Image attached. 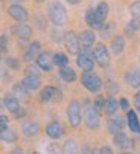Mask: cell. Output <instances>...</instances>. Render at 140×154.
Masks as SVG:
<instances>
[{"label":"cell","instance_id":"obj_1","mask_svg":"<svg viewBox=\"0 0 140 154\" xmlns=\"http://www.w3.org/2000/svg\"><path fill=\"white\" fill-rule=\"evenodd\" d=\"M47 15H49V20L52 21L56 28L64 26L67 23V18H68L67 9H65V6L59 2V0H53V2L49 5Z\"/></svg>","mask_w":140,"mask_h":154},{"label":"cell","instance_id":"obj_2","mask_svg":"<svg viewBox=\"0 0 140 154\" xmlns=\"http://www.w3.org/2000/svg\"><path fill=\"white\" fill-rule=\"evenodd\" d=\"M81 84L84 85V89H87L91 93H98L102 89V79L98 73H95L93 70L90 72H84L81 75Z\"/></svg>","mask_w":140,"mask_h":154},{"label":"cell","instance_id":"obj_3","mask_svg":"<svg viewBox=\"0 0 140 154\" xmlns=\"http://www.w3.org/2000/svg\"><path fill=\"white\" fill-rule=\"evenodd\" d=\"M81 112H82V119L87 125V128L90 130H96L99 127V113L95 110V107H93L91 102H85L84 107L81 108Z\"/></svg>","mask_w":140,"mask_h":154},{"label":"cell","instance_id":"obj_4","mask_svg":"<svg viewBox=\"0 0 140 154\" xmlns=\"http://www.w3.org/2000/svg\"><path fill=\"white\" fill-rule=\"evenodd\" d=\"M67 119L68 124L73 128H78L82 121V112H81V104L76 99H72L67 105Z\"/></svg>","mask_w":140,"mask_h":154},{"label":"cell","instance_id":"obj_5","mask_svg":"<svg viewBox=\"0 0 140 154\" xmlns=\"http://www.w3.org/2000/svg\"><path fill=\"white\" fill-rule=\"evenodd\" d=\"M91 55H93V60H95V64H98L99 67H107L110 64V51L104 43H98L95 49H93Z\"/></svg>","mask_w":140,"mask_h":154},{"label":"cell","instance_id":"obj_6","mask_svg":"<svg viewBox=\"0 0 140 154\" xmlns=\"http://www.w3.org/2000/svg\"><path fill=\"white\" fill-rule=\"evenodd\" d=\"M62 41H64V46L65 49L73 54V55H78L81 52V45H79V37L76 32L73 31H67L62 34Z\"/></svg>","mask_w":140,"mask_h":154},{"label":"cell","instance_id":"obj_7","mask_svg":"<svg viewBox=\"0 0 140 154\" xmlns=\"http://www.w3.org/2000/svg\"><path fill=\"white\" fill-rule=\"evenodd\" d=\"M3 105L6 107V110L9 113H12V116H15V118L25 116V110L20 107V101L17 98H14L12 95H6L3 98Z\"/></svg>","mask_w":140,"mask_h":154},{"label":"cell","instance_id":"obj_8","mask_svg":"<svg viewBox=\"0 0 140 154\" xmlns=\"http://www.w3.org/2000/svg\"><path fill=\"white\" fill-rule=\"evenodd\" d=\"M8 15L11 18H14L17 23H26V20L29 18L28 9L25 6H21V5H17V3H14L8 8Z\"/></svg>","mask_w":140,"mask_h":154},{"label":"cell","instance_id":"obj_9","mask_svg":"<svg viewBox=\"0 0 140 154\" xmlns=\"http://www.w3.org/2000/svg\"><path fill=\"white\" fill-rule=\"evenodd\" d=\"M37 66L38 69L44 72H50L53 69V54L50 51H43L37 57Z\"/></svg>","mask_w":140,"mask_h":154},{"label":"cell","instance_id":"obj_10","mask_svg":"<svg viewBox=\"0 0 140 154\" xmlns=\"http://www.w3.org/2000/svg\"><path fill=\"white\" fill-rule=\"evenodd\" d=\"M76 64L84 70V72H90L95 67V60H93V55L88 51H81L76 55Z\"/></svg>","mask_w":140,"mask_h":154},{"label":"cell","instance_id":"obj_11","mask_svg":"<svg viewBox=\"0 0 140 154\" xmlns=\"http://www.w3.org/2000/svg\"><path fill=\"white\" fill-rule=\"evenodd\" d=\"M11 32L14 37H17L18 40H23V41H28L32 37V28L26 23H15L11 28Z\"/></svg>","mask_w":140,"mask_h":154},{"label":"cell","instance_id":"obj_12","mask_svg":"<svg viewBox=\"0 0 140 154\" xmlns=\"http://www.w3.org/2000/svg\"><path fill=\"white\" fill-rule=\"evenodd\" d=\"M108 12H110V6H108V3H107V2H99V3H98V6L95 8V17H96L98 31L104 26V23L107 21Z\"/></svg>","mask_w":140,"mask_h":154},{"label":"cell","instance_id":"obj_13","mask_svg":"<svg viewBox=\"0 0 140 154\" xmlns=\"http://www.w3.org/2000/svg\"><path fill=\"white\" fill-rule=\"evenodd\" d=\"M79 45L84 51H88L91 46H95V41H96V34L93 32L91 29H85L82 32H79Z\"/></svg>","mask_w":140,"mask_h":154},{"label":"cell","instance_id":"obj_14","mask_svg":"<svg viewBox=\"0 0 140 154\" xmlns=\"http://www.w3.org/2000/svg\"><path fill=\"white\" fill-rule=\"evenodd\" d=\"M41 43L40 41H31L29 43V46L25 49V54H23V60L25 61H28V63H31V61H34V60H37V57L40 55V52H41Z\"/></svg>","mask_w":140,"mask_h":154},{"label":"cell","instance_id":"obj_15","mask_svg":"<svg viewBox=\"0 0 140 154\" xmlns=\"http://www.w3.org/2000/svg\"><path fill=\"white\" fill-rule=\"evenodd\" d=\"M46 134H47L50 139H53V140H58L64 134V127L58 121H52L47 127H46Z\"/></svg>","mask_w":140,"mask_h":154},{"label":"cell","instance_id":"obj_16","mask_svg":"<svg viewBox=\"0 0 140 154\" xmlns=\"http://www.w3.org/2000/svg\"><path fill=\"white\" fill-rule=\"evenodd\" d=\"M61 93H59V90L56 89V87L46 85V87H43V89H41V92L38 95V99H40V102H50V101H53V98H56Z\"/></svg>","mask_w":140,"mask_h":154},{"label":"cell","instance_id":"obj_17","mask_svg":"<svg viewBox=\"0 0 140 154\" xmlns=\"http://www.w3.org/2000/svg\"><path fill=\"white\" fill-rule=\"evenodd\" d=\"M113 142H114L116 146L120 148V149H128V148H132V145H134L132 139L128 134H125L123 131H120V133H117V134H114Z\"/></svg>","mask_w":140,"mask_h":154},{"label":"cell","instance_id":"obj_18","mask_svg":"<svg viewBox=\"0 0 140 154\" xmlns=\"http://www.w3.org/2000/svg\"><path fill=\"white\" fill-rule=\"evenodd\" d=\"M123 125H125L123 119H122L120 116H116V115L110 116L108 121H107V128H108V131H110L111 134H117V133H120L122 128H123Z\"/></svg>","mask_w":140,"mask_h":154},{"label":"cell","instance_id":"obj_19","mask_svg":"<svg viewBox=\"0 0 140 154\" xmlns=\"http://www.w3.org/2000/svg\"><path fill=\"white\" fill-rule=\"evenodd\" d=\"M123 78L131 89H138L140 87V69H129Z\"/></svg>","mask_w":140,"mask_h":154},{"label":"cell","instance_id":"obj_20","mask_svg":"<svg viewBox=\"0 0 140 154\" xmlns=\"http://www.w3.org/2000/svg\"><path fill=\"white\" fill-rule=\"evenodd\" d=\"M21 131L26 137H35L40 133V125L35 121H26L21 124Z\"/></svg>","mask_w":140,"mask_h":154},{"label":"cell","instance_id":"obj_21","mask_svg":"<svg viewBox=\"0 0 140 154\" xmlns=\"http://www.w3.org/2000/svg\"><path fill=\"white\" fill-rule=\"evenodd\" d=\"M126 124L132 133L140 134V121H138V116L134 110H128L126 112Z\"/></svg>","mask_w":140,"mask_h":154},{"label":"cell","instance_id":"obj_22","mask_svg":"<svg viewBox=\"0 0 140 154\" xmlns=\"http://www.w3.org/2000/svg\"><path fill=\"white\" fill-rule=\"evenodd\" d=\"M110 48H111V52L114 55H120L125 49V37L123 35H114L111 43H110Z\"/></svg>","mask_w":140,"mask_h":154},{"label":"cell","instance_id":"obj_23","mask_svg":"<svg viewBox=\"0 0 140 154\" xmlns=\"http://www.w3.org/2000/svg\"><path fill=\"white\" fill-rule=\"evenodd\" d=\"M21 84L26 87L29 92L37 90L41 85V76H34V75H25V78L21 79Z\"/></svg>","mask_w":140,"mask_h":154},{"label":"cell","instance_id":"obj_24","mask_svg":"<svg viewBox=\"0 0 140 154\" xmlns=\"http://www.w3.org/2000/svg\"><path fill=\"white\" fill-rule=\"evenodd\" d=\"M12 96L17 98L18 101H28V98H29V90H28L21 82H18V84H15V85L12 87Z\"/></svg>","mask_w":140,"mask_h":154},{"label":"cell","instance_id":"obj_25","mask_svg":"<svg viewBox=\"0 0 140 154\" xmlns=\"http://www.w3.org/2000/svg\"><path fill=\"white\" fill-rule=\"evenodd\" d=\"M59 78L62 79V81H65V82H73V81H76V72L72 69V67H61L59 69Z\"/></svg>","mask_w":140,"mask_h":154},{"label":"cell","instance_id":"obj_26","mask_svg":"<svg viewBox=\"0 0 140 154\" xmlns=\"http://www.w3.org/2000/svg\"><path fill=\"white\" fill-rule=\"evenodd\" d=\"M117 107H119V102L116 101V98H114L113 95H110V96L105 99L104 110H105V113H107L108 116H113V115L116 113V110H117Z\"/></svg>","mask_w":140,"mask_h":154},{"label":"cell","instance_id":"obj_27","mask_svg":"<svg viewBox=\"0 0 140 154\" xmlns=\"http://www.w3.org/2000/svg\"><path fill=\"white\" fill-rule=\"evenodd\" d=\"M79 152V146L78 142L75 139H67L62 145V154H78Z\"/></svg>","mask_w":140,"mask_h":154},{"label":"cell","instance_id":"obj_28","mask_svg":"<svg viewBox=\"0 0 140 154\" xmlns=\"http://www.w3.org/2000/svg\"><path fill=\"white\" fill-rule=\"evenodd\" d=\"M85 23L87 26L93 31V29H98V25H96V17H95V8L93 6H88L87 11H85Z\"/></svg>","mask_w":140,"mask_h":154},{"label":"cell","instance_id":"obj_29","mask_svg":"<svg viewBox=\"0 0 140 154\" xmlns=\"http://www.w3.org/2000/svg\"><path fill=\"white\" fill-rule=\"evenodd\" d=\"M0 140H3V142H6V143H14V142L17 140L15 131L8 127L5 131H2V133H0Z\"/></svg>","mask_w":140,"mask_h":154},{"label":"cell","instance_id":"obj_30","mask_svg":"<svg viewBox=\"0 0 140 154\" xmlns=\"http://www.w3.org/2000/svg\"><path fill=\"white\" fill-rule=\"evenodd\" d=\"M138 29H140V20L131 18L128 23H126V26H125V34H126L128 37H131V35H134Z\"/></svg>","mask_w":140,"mask_h":154},{"label":"cell","instance_id":"obj_31","mask_svg":"<svg viewBox=\"0 0 140 154\" xmlns=\"http://www.w3.org/2000/svg\"><path fill=\"white\" fill-rule=\"evenodd\" d=\"M53 66H58V67H67L68 66V57L62 52H56L53 54Z\"/></svg>","mask_w":140,"mask_h":154},{"label":"cell","instance_id":"obj_32","mask_svg":"<svg viewBox=\"0 0 140 154\" xmlns=\"http://www.w3.org/2000/svg\"><path fill=\"white\" fill-rule=\"evenodd\" d=\"M114 21H110V23H104V26L99 29L101 31V37L102 38H110L111 37V34H113V31H114Z\"/></svg>","mask_w":140,"mask_h":154},{"label":"cell","instance_id":"obj_33","mask_svg":"<svg viewBox=\"0 0 140 154\" xmlns=\"http://www.w3.org/2000/svg\"><path fill=\"white\" fill-rule=\"evenodd\" d=\"M128 9H129V14H131L132 18L140 20V0H135V2H132Z\"/></svg>","mask_w":140,"mask_h":154},{"label":"cell","instance_id":"obj_34","mask_svg":"<svg viewBox=\"0 0 140 154\" xmlns=\"http://www.w3.org/2000/svg\"><path fill=\"white\" fill-rule=\"evenodd\" d=\"M104 105H105V98L102 96V95H98L96 98H95V102H93V107H95V110L99 113V112H102L104 110Z\"/></svg>","mask_w":140,"mask_h":154},{"label":"cell","instance_id":"obj_35","mask_svg":"<svg viewBox=\"0 0 140 154\" xmlns=\"http://www.w3.org/2000/svg\"><path fill=\"white\" fill-rule=\"evenodd\" d=\"M25 75H34V76H41L40 73V69L37 64H29L28 67L25 69Z\"/></svg>","mask_w":140,"mask_h":154},{"label":"cell","instance_id":"obj_36","mask_svg":"<svg viewBox=\"0 0 140 154\" xmlns=\"http://www.w3.org/2000/svg\"><path fill=\"white\" fill-rule=\"evenodd\" d=\"M6 66H8V67H11V69H18V67H20V63H18L17 58L8 57V58H6Z\"/></svg>","mask_w":140,"mask_h":154},{"label":"cell","instance_id":"obj_37","mask_svg":"<svg viewBox=\"0 0 140 154\" xmlns=\"http://www.w3.org/2000/svg\"><path fill=\"white\" fill-rule=\"evenodd\" d=\"M8 43H9V40H8L6 35H0V51L2 52L8 51Z\"/></svg>","mask_w":140,"mask_h":154},{"label":"cell","instance_id":"obj_38","mask_svg":"<svg viewBox=\"0 0 140 154\" xmlns=\"http://www.w3.org/2000/svg\"><path fill=\"white\" fill-rule=\"evenodd\" d=\"M8 124H9V119L6 116H3V115H0V133L8 128Z\"/></svg>","mask_w":140,"mask_h":154},{"label":"cell","instance_id":"obj_39","mask_svg":"<svg viewBox=\"0 0 140 154\" xmlns=\"http://www.w3.org/2000/svg\"><path fill=\"white\" fill-rule=\"evenodd\" d=\"M119 105H120L122 110H125V112H128V110H129V102H128L126 98H122V99L119 101Z\"/></svg>","mask_w":140,"mask_h":154},{"label":"cell","instance_id":"obj_40","mask_svg":"<svg viewBox=\"0 0 140 154\" xmlns=\"http://www.w3.org/2000/svg\"><path fill=\"white\" fill-rule=\"evenodd\" d=\"M134 105H135V110L140 113V89H138V92L134 95Z\"/></svg>","mask_w":140,"mask_h":154},{"label":"cell","instance_id":"obj_41","mask_svg":"<svg viewBox=\"0 0 140 154\" xmlns=\"http://www.w3.org/2000/svg\"><path fill=\"white\" fill-rule=\"evenodd\" d=\"M99 154H114V152H113L111 146L104 145V146H101V148H99Z\"/></svg>","mask_w":140,"mask_h":154},{"label":"cell","instance_id":"obj_42","mask_svg":"<svg viewBox=\"0 0 140 154\" xmlns=\"http://www.w3.org/2000/svg\"><path fill=\"white\" fill-rule=\"evenodd\" d=\"M9 154H25V151H23L20 146H15V148H12V149L9 151Z\"/></svg>","mask_w":140,"mask_h":154},{"label":"cell","instance_id":"obj_43","mask_svg":"<svg viewBox=\"0 0 140 154\" xmlns=\"http://www.w3.org/2000/svg\"><path fill=\"white\" fill-rule=\"evenodd\" d=\"M65 2H67V3H70V5H79V3L82 2V0H65Z\"/></svg>","mask_w":140,"mask_h":154},{"label":"cell","instance_id":"obj_44","mask_svg":"<svg viewBox=\"0 0 140 154\" xmlns=\"http://www.w3.org/2000/svg\"><path fill=\"white\" fill-rule=\"evenodd\" d=\"M37 3H43V2H46V0H35Z\"/></svg>","mask_w":140,"mask_h":154},{"label":"cell","instance_id":"obj_45","mask_svg":"<svg viewBox=\"0 0 140 154\" xmlns=\"http://www.w3.org/2000/svg\"><path fill=\"white\" fill-rule=\"evenodd\" d=\"M2 108H3V102H2V101H0V110H2Z\"/></svg>","mask_w":140,"mask_h":154},{"label":"cell","instance_id":"obj_46","mask_svg":"<svg viewBox=\"0 0 140 154\" xmlns=\"http://www.w3.org/2000/svg\"><path fill=\"white\" fill-rule=\"evenodd\" d=\"M2 55H3V52H2V51H0V61H2Z\"/></svg>","mask_w":140,"mask_h":154},{"label":"cell","instance_id":"obj_47","mask_svg":"<svg viewBox=\"0 0 140 154\" xmlns=\"http://www.w3.org/2000/svg\"><path fill=\"white\" fill-rule=\"evenodd\" d=\"M32 154H40V152H38V151H34V152H32Z\"/></svg>","mask_w":140,"mask_h":154},{"label":"cell","instance_id":"obj_48","mask_svg":"<svg viewBox=\"0 0 140 154\" xmlns=\"http://www.w3.org/2000/svg\"><path fill=\"white\" fill-rule=\"evenodd\" d=\"M122 154H132V152H122Z\"/></svg>","mask_w":140,"mask_h":154},{"label":"cell","instance_id":"obj_49","mask_svg":"<svg viewBox=\"0 0 140 154\" xmlns=\"http://www.w3.org/2000/svg\"><path fill=\"white\" fill-rule=\"evenodd\" d=\"M14 2H20V0H14Z\"/></svg>","mask_w":140,"mask_h":154}]
</instances>
